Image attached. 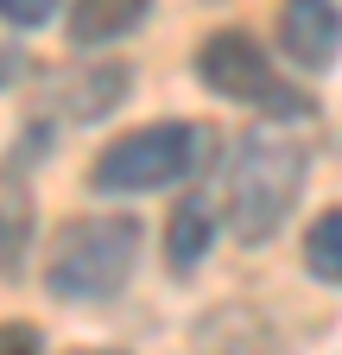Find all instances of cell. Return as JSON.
Here are the masks:
<instances>
[{"mask_svg":"<svg viewBox=\"0 0 342 355\" xmlns=\"http://www.w3.org/2000/svg\"><path fill=\"white\" fill-rule=\"evenodd\" d=\"M305 140L285 127H247L228 159V229L235 241H267L298 203Z\"/></svg>","mask_w":342,"mask_h":355,"instance_id":"obj_1","label":"cell"},{"mask_svg":"<svg viewBox=\"0 0 342 355\" xmlns=\"http://www.w3.org/2000/svg\"><path fill=\"white\" fill-rule=\"evenodd\" d=\"M134 254H140V222L134 216H76L57 229L51 260H45V286L64 304H102L134 279Z\"/></svg>","mask_w":342,"mask_h":355,"instance_id":"obj_2","label":"cell"},{"mask_svg":"<svg viewBox=\"0 0 342 355\" xmlns=\"http://www.w3.org/2000/svg\"><path fill=\"white\" fill-rule=\"evenodd\" d=\"M209 133L190 127V121H152L140 133H127V140H114L102 159H96V191L108 197H134V191H159V184H178V178L203 171V153Z\"/></svg>","mask_w":342,"mask_h":355,"instance_id":"obj_3","label":"cell"},{"mask_svg":"<svg viewBox=\"0 0 342 355\" xmlns=\"http://www.w3.org/2000/svg\"><path fill=\"white\" fill-rule=\"evenodd\" d=\"M197 70L228 102H253L267 114H311V102L298 96V89H285V76L267 64V51L247 32H209L203 51H197Z\"/></svg>","mask_w":342,"mask_h":355,"instance_id":"obj_4","label":"cell"},{"mask_svg":"<svg viewBox=\"0 0 342 355\" xmlns=\"http://www.w3.org/2000/svg\"><path fill=\"white\" fill-rule=\"evenodd\" d=\"M279 51L298 70H330L342 58V7L336 0H285L279 7Z\"/></svg>","mask_w":342,"mask_h":355,"instance_id":"obj_5","label":"cell"},{"mask_svg":"<svg viewBox=\"0 0 342 355\" xmlns=\"http://www.w3.org/2000/svg\"><path fill=\"white\" fill-rule=\"evenodd\" d=\"M146 7H152V0H76V7H70V44H76V51L114 44V38H127L146 19Z\"/></svg>","mask_w":342,"mask_h":355,"instance_id":"obj_6","label":"cell"},{"mask_svg":"<svg viewBox=\"0 0 342 355\" xmlns=\"http://www.w3.org/2000/svg\"><path fill=\"white\" fill-rule=\"evenodd\" d=\"M26 241H32V191L19 171H0V273H13Z\"/></svg>","mask_w":342,"mask_h":355,"instance_id":"obj_7","label":"cell"},{"mask_svg":"<svg viewBox=\"0 0 342 355\" xmlns=\"http://www.w3.org/2000/svg\"><path fill=\"white\" fill-rule=\"evenodd\" d=\"M203 248H209V209H203L197 197H184L178 209H171L165 254H171V266H178V273H190V266L203 260Z\"/></svg>","mask_w":342,"mask_h":355,"instance_id":"obj_8","label":"cell"},{"mask_svg":"<svg viewBox=\"0 0 342 355\" xmlns=\"http://www.w3.org/2000/svg\"><path fill=\"white\" fill-rule=\"evenodd\" d=\"M64 89H70V114H76V121H96V114H108V108L127 96V70H82V76H70Z\"/></svg>","mask_w":342,"mask_h":355,"instance_id":"obj_9","label":"cell"},{"mask_svg":"<svg viewBox=\"0 0 342 355\" xmlns=\"http://www.w3.org/2000/svg\"><path fill=\"white\" fill-rule=\"evenodd\" d=\"M305 266H311L317 279L342 286V209H330V216L311 222V235H305Z\"/></svg>","mask_w":342,"mask_h":355,"instance_id":"obj_10","label":"cell"},{"mask_svg":"<svg viewBox=\"0 0 342 355\" xmlns=\"http://www.w3.org/2000/svg\"><path fill=\"white\" fill-rule=\"evenodd\" d=\"M57 13V0H0V19L7 26H45Z\"/></svg>","mask_w":342,"mask_h":355,"instance_id":"obj_11","label":"cell"},{"mask_svg":"<svg viewBox=\"0 0 342 355\" xmlns=\"http://www.w3.org/2000/svg\"><path fill=\"white\" fill-rule=\"evenodd\" d=\"M0 355H38V330L32 324H0Z\"/></svg>","mask_w":342,"mask_h":355,"instance_id":"obj_12","label":"cell"},{"mask_svg":"<svg viewBox=\"0 0 342 355\" xmlns=\"http://www.w3.org/2000/svg\"><path fill=\"white\" fill-rule=\"evenodd\" d=\"M19 76V51H13V44H0V83H13Z\"/></svg>","mask_w":342,"mask_h":355,"instance_id":"obj_13","label":"cell"},{"mask_svg":"<svg viewBox=\"0 0 342 355\" xmlns=\"http://www.w3.org/2000/svg\"><path fill=\"white\" fill-rule=\"evenodd\" d=\"M89 355H114V349H89Z\"/></svg>","mask_w":342,"mask_h":355,"instance_id":"obj_14","label":"cell"}]
</instances>
